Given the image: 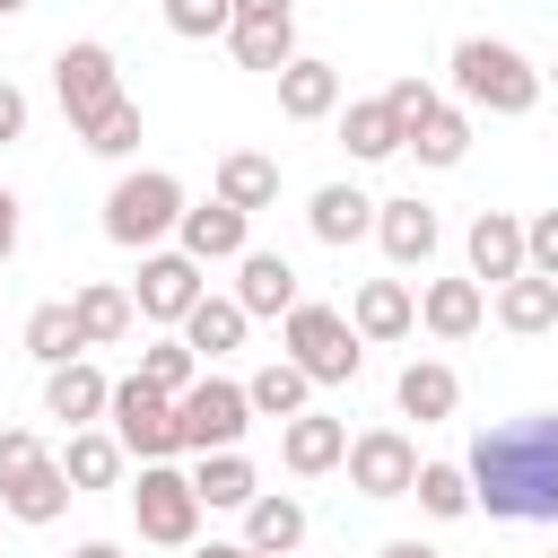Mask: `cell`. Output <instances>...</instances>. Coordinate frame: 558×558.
I'll list each match as a JSON object with an SVG mask.
<instances>
[{
	"mask_svg": "<svg viewBox=\"0 0 558 558\" xmlns=\"http://www.w3.org/2000/svg\"><path fill=\"white\" fill-rule=\"evenodd\" d=\"M166 26H174L183 44H209V35L235 26V0H166Z\"/></svg>",
	"mask_w": 558,
	"mask_h": 558,
	"instance_id": "37",
	"label": "cell"
},
{
	"mask_svg": "<svg viewBox=\"0 0 558 558\" xmlns=\"http://www.w3.org/2000/svg\"><path fill=\"white\" fill-rule=\"evenodd\" d=\"M349 488H357V497H410V488H418V445H410L401 427L349 436Z\"/></svg>",
	"mask_w": 558,
	"mask_h": 558,
	"instance_id": "10",
	"label": "cell"
},
{
	"mask_svg": "<svg viewBox=\"0 0 558 558\" xmlns=\"http://www.w3.org/2000/svg\"><path fill=\"white\" fill-rule=\"evenodd\" d=\"M52 96H61V113H70V131H87L96 113H113L122 105V70H113V44H61L52 52Z\"/></svg>",
	"mask_w": 558,
	"mask_h": 558,
	"instance_id": "6",
	"label": "cell"
},
{
	"mask_svg": "<svg viewBox=\"0 0 558 558\" xmlns=\"http://www.w3.org/2000/svg\"><path fill=\"white\" fill-rule=\"evenodd\" d=\"M305 227H314L323 244H357V235H375V201H366L357 183H323V192L305 201Z\"/></svg>",
	"mask_w": 558,
	"mask_h": 558,
	"instance_id": "25",
	"label": "cell"
},
{
	"mask_svg": "<svg viewBox=\"0 0 558 558\" xmlns=\"http://www.w3.org/2000/svg\"><path fill=\"white\" fill-rule=\"evenodd\" d=\"M235 305H244L253 323H262V314H279V323H288V314L305 305V296H296L288 253H244V262H235Z\"/></svg>",
	"mask_w": 558,
	"mask_h": 558,
	"instance_id": "15",
	"label": "cell"
},
{
	"mask_svg": "<svg viewBox=\"0 0 558 558\" xmlns=\"http://www.w3.org/2000/svg\"><path fill=\"white\" fill-rule=\"evenodd\" d=\"M410 157H418V166H462V157H471V113L436 105V113L410 131Z\"/></svg>",
	"mask_w": 558,
	"mask_h": 558,
	"instance_id": "34",
	"label": "cell"
},
{
	"mask_svg": "<svg viewBox=\"0 0 558 558\" xmlns=\"http://www.w3.org/2000/svg\"><path fill=\"white\" fill-rule=\"evenodd\" d=\"M384 105H392V113H401V131H418V122H427V113H436V105H445V96H436V87H427V78H392V87H384Z\"/></svg>",
	"mask_w": 558,
	"mask_h": 558,
	"instance_id": "39",
	"label": "cell"
},
{
	"mask_svg": "<svg viewBox=\"0 0 558 558\" xmlns=\"http://www.w3.org/2000/svg\"><path fill=\"white\" fill-rule=\"evenodd\" d=\"M218 201L244 209V218L270 209V201H279V157H262V148H227V157H218Z\"/></svg>",
	"mask_w": 558,
	"mask_h": 558,
	"instance_id": "24",
	"label": "cell"
},
{
	"mask_svg": "<svg viewBox=\"0 0 558 558\" xmlns=\"http://www.w3.org/2000/svg\"><path fill=\"white\" fill-rule=\"evenodd\" d=\"M523 262H532L541 279H558V209H541V218H523Z\"/></svg>",
	"mask_w": 558,
	"mask_h": 558,
	"instance_id": "41",
	"label": "cell"
},
{
	"mask_svg": "<svg viewBox=\"0 0 558 558\" xmlns=\"http://www.w3.org/2000/svg\"><path fill=\"white\" fill-rule=\"evenodd\" d=\"M375 558H445V549H427V541H384Z\"/></svg>",
	"mask_w": 558,
	"mask_h": 558,
	"instance_id": "46",
	"label": "cell"
},
{
	"mask_svg": "<svg viewBox=\"0 0 558 558\" xmlns=\"http://www.w3.org/2000/svg\"><path fill=\"white\" fill-rule=\"evenodd\" d=\"M279 462H288L296 480H323V471H340V462H349V418H331V410H305V418H288V427H279Z\"/></svg>",
	"mask_w": 558,
	"mask_h": 558,
	"instance_id": "11",
	"label": "cell"
},
{
	"mask_svg": "<svg viewBox=\"0 0 558 558\" xmlns=\"http://www.w3.org/2000/svg\"><path fill=\"white\" fill-rule=\"evenodd\" d=\"M244 227H253V218H244V209H227V201L209 192L201 209H183V227H174V235H183V253L209 270V262H244V253H253V244H244Z\"/></svg>",
	"mask_w": 558,
	"mask_h": 558,
	"instance_id": "12",
	"label": "cell"
},
{
	"mask_svg": "<svg viewBox=\"0 0 558 558\" xmlns=\"http://www.w3.org/2000/svg\"><path fill=\"white\" fill-rule=\"evenodd\" d=\"M244 331H253V314H244L235 296H201V305L183 314V340H192V357H227V349H244Z\"/></svg>",
	"mask_w": 558,
	"mask_h": 558,
	"instance_id": "30",
	"label": "cell"
},
{
	"mask_svg": "<svg viewBox=\"0 0 558 558\" xmlns=\"http://www.w3.org/2000/svg\"><path fill=\"white\" fill-rule=\"evenodd\" d=\"M70 558H122V549H113V541H78Z\"/></svg>",
	"mask_w": 558,
	"mask_h": 558,
	"instance_id": "47",
	"label": "cell"
},
{
	"mask_svg": "<svg viewBox=\"0 0 558 558\" xmlns=\"http://www.w3.org/2000/svg\"><path fill=\"white\" fill-rule=\"evenodd\" d=\"M35 462H52V453H44V445H35L26 427H0V488H17V480H26Z\"/></svg>",
	"mask_w": 558,
	"mask_h": 558,
	"instance_id": "40",
	"label": "cell"
},
{
	"mask_svg": "<svg viewBox=\"0 0 558 558\" xmlns=\"http://www.w3.org/2000/svg\"><path fill=\"white\" fill-rule=\"evenodd\" d=\"M105 418H113L122 453H140V462H174V453H183V427H174V392H157V384H140V375H122V384H113Z\"/></svg>",
	"mask_w": 558,
	"mask_h": 558,
	"instance_id": "7",
	"label": "cell"
},
{
	"mask_svg": "<svg viewBox=\"0 0 558 558\" xmlns=\"http://www.w3.org/2000/svg\"><path fill=\"white\" fill-rule=\"evenodd\" d=\"M340 148H349L357 166H375V157H401L410 131H401V113H392L384 96H357V105H340Z\"/></svg>",
	"mask_w": 558,
	"mask_h": 558,
	"instance_id": "17",
	"label": "cell"
},
{
	"mask_svg": "<svg viewBox=\"0 0 558 558\" xmlns=\"http://www.w3.org/2000/svg\"><path fill=\"white\" fill-rule=\"evenodd\" d=\"M70 314H78V331H87V349H113V340H131V323H140V305H131V288H113V279H87V288L70 296Z\"/></svg>",
	"mask_w": 558,
	"mask_h": 558,
	"instance_id": "27",
	"label": "cell"
},
{
	"mask_svg": "<svg viewBox=\"0 0 558 558\" xmlns=\"http://www.w3.org/2000/svg\"><path fill=\"white\" fill-rule=\"evenodd\" d=\"M192 488H201V506H235V514L262 497V480H253L244 453H201V462H192Z\"/></svg>",
	"mask_w": 558,
	"mask_h": 558,
	"instance_id": "33",
	"label": "cell"
},
{
	"mask_svg": "<svg viewBox=\"0 0 558 558\" xmlns=\"http://www.w3.org/2000/svg\"><path fill=\"white\" fill-rule=\"evenodd\" d=\"M183 209H192L183 183H174L166 166H140V174H122V183L105 192V235L131 244V253H157V235H174Z\"/></svg>",
	"mask_w": 558,
	"mask_h": 558,
	"instance_id": "3",
	"label": "cell"
},
{
	"mask_svg": "<svg viewBox=\"0 0 558 558\" xmlns=\"http://www.w3.org/2000/svg\"><path fill=\"white\" fill-rule=\"evenodd\" d=\"M78 140H87L96 157H131V148H140V105L122 96V105H113V113H96V122H87Z\"/></svg>",
	"mask_w": 558,
	"mask_h": 558,
	"instance_id": "38",
	"label": "cell"
},
{
	"mask_svg": "<svg viewBox=\"0 0 558 558\" xmlns=\"http://www.w3.org/2000/svg\"><path fill=\"white\" fill-rule=\"evenodd\" d=\"M375 244L392 253V270H418V262L436 253V209H427L418 192H401V201H375Z\"/></svg>",
	"mask_w": 558,
	"mask_h": 558,
	"instance_id": "13",
	"label": "cell"
},
{
	"mask_svg": "<svg viewBox=\"0 0 558 558\" xmlns=\"http://www.w3.org/2000/svg\"><path fill=\"white\" fill-rule=\"evenodd\" d=\"M471 506L497 523H558V410H523L471 436Z\"/></svg>",
	"mask_w": 558,
	"mask_h": 558,
	"instance_id": "1",
	"label": "cell"
},
{
	"mask_svg": "<svg viewBox=\"0 0 558 558\" xmlns=\"http://www.w3.org/2000/svg\"><path fill=\"white\" fill-rule=\"evenodd\" d=\"M418 514H436V523H462L471 514V471L462 462H418Z\"/></svg>",
	"mask_w": 558,
	"mask_h": 558,
	"instance_id": "36",
	"label": "cell"
},
{
	"mask_svg": "<svg viewBox=\"0 0 558 558\" xmlns=\"http://www.w3.org/2000/svg\"><path fill=\"white\" fill-rule=\"evenodd\" d=\"M131 523H140V541H157V549H192V541H201V488H192V471L140 462V480H131Z\"/></svg>",
	"mask_w": 558,
	"mask_h": 558,
	"instance_id": "4",
	"label": "cell"
},
{
	"mask_svg": "<svg viewBox=\"0 0 558 558\" xmlns=\"http://www.w3.org/2000/svg\"><path fill=\"white\" fill-rule=\"evenodd\" d=\"M296 0H235V17H288Z\"/></svg>",
	"mask_w": 558,
	"mask_h": 558,
	"instance_id": "45",
	"label": "cell"
},
{
	"mask_svg": "<svg viewBox=\"0 0 558 558\" xmlns=\"http://www.w3.org/2000/svg\"><path fill=\"white\" fill-rule=\"evenodd\" d=\"M131 375H140V384H157V392H174V401H183V392H192V384H201V357H192V340H183V331H174V340H148V349H140V366H131Z\"/></svg>",
	"mask_w": 558,
	"mask_h": 558,
	"instance_id": "35",
	"label": "cell"
},
{
	"mask_svg": "<svg viewBox=\"0 0 558 558\" xmlns=\"http://www.w3.org/2000/svg\"><path fill=\"white\" fill-rule=\"evenodd\" d=\"M9 140H26V87L0 78V148H9Z\"/></svg>",
	"mask_w": 558,
	"mask_h": 558,
	"instance_id": "42",
	"label": "cell"
},
{
	"mask_svg": "<svg viewBox=\"0 0 558 558\" xmlns=\"http://www.w3.org/2000/svg\"><path fill=\"white\" fill-rule=\"evenodd\" d=\"M78 349H87V331H78V314H70V305H35V314H26V357H35L44 375H52V366H70Z\"/></svg>",
	"mask_w": 558,
	"mask_h": 558,
	"instance_id": "32",
	"label": "cell"
},
{
	"mask_svg": "<svg viewBox=\"0 0 558 558\" xmlns=\"http://www.w3.org/2000/svg\"><path fill=\"white\" fill-rule=\"evenodd\" d=\"M453 87H462V105L506 113V122L541 105V70H532L514 44H488V35H462V44H453Z\"/></svg>",
	"mask_w": 558,
	"mask_h": 558,
	"instance_id": "2",
	"label": "cell"
},
{
	"mask_svg": "<svg viewBox=\"0 0 558 558\" xmlns=\"http://www.w3.org/2000/svg\"><path fill=\"white\" fill-rule=\"evenodd\" d=\"M244 549H262V558H296V549H305V506L279 497V488H262V497L244 506Z\"/></svg>",
	"mask_w": 558,
	"mask_h": 558,
	"instance_id": "23",
	"label": "cell"
},
{
	"mask_svg": "<svg viewBox=\"0 0 558 558\" xmlns=\"http://www.w3.org/2000/svg\"><path fill=\"white\" fill-rule=\"evenodd\" d=\"M497 323H506L514 340H541V331H558V279H541V270L506 279V288H497Z\"/></svg>",
	"mask_w": 558,
	"mask_h": 558,
	"instance_id": "26",
	"label": "cell"
},
{
	"mask_svg": "<svg viewBox=\"0 0 558 558\" xmlns=\"http://www.w3.org/2000/svg\"><path fill=\"white\" fill-rule=\"evenodd\" d=\"M192 558H262V549H244V541H192Z\"/></svg>",
	"mask_w": 558,
	"mask_h": 558,
	"instance_id": "44",
	"label": "cell"
},
{
	"mask_svg": "<svg viewBox=\"0 0 558 558\" xmlns=\"http://www.w3.org/2000/svg\"><path fill=\"white\" fill-rule=\"evenodd\" d=\"M288 357H296L314 384H357L366 340H357L349 314H331V305H296V314H288Z\"/></svg>",
	"mask_w": 558,
	"mask_h": 558,
	"instance_id": "5",
	"label": "cell"
},
{
	"mask_svg": "<svg viewBox=\"0 0 558 558\" xmlns=\"http://www.w3.org/2000/svg\"><path fill=\"white\" fill-rule=\"evenodd\" d=\"M122 462H131V453H122V436H113V427H70V445H61V471H70V488H78V497H87V488H113V480H122Z\"/></svg>",
	"mask_w": 558,
	"mask_h": 558,
	"instance_id": "28",
	"label": "cell"
},
{
	"mask_svg": "<svg viewBox=\"0 0 558 558\" xmlns=\"http://www.w3.org/2000/svg\"><path fill=\"white\" fill-rule=\"evenodd\" d=\"M105 401H113V384H105L87 357H70V366H52V375H44V418H61V427H96V418H105Z\"/></svg>",
	"mask_w": 558,
	"mask_h": 558,
	"instance_id": "16",
	"label": "cell"
},
{
	"mask_svg": "<svg viewBox=\"0 0 558 558\" xmlns=\"http://www.w3.org/2000/svg\"><path fill=\"white\" fill-rule=\"evenodd\" d=\"M532 262H523V218L514 209H480L471 218V279H488V288H506V279H523Z\"/></svg>",
	"mask_w": 558,
	"mask_h": 558,
	"instance_id": "14",
	"label": "cell"
},
{
	"mask_svg": "<svg viewBox=\"0 0 558 558\" xmlns=\"http://www.w3.org/2000/svg\"><path fill=\"white\" fill-rule=\"evenodd\" d=\"M549 558H558V549H549Z\"/></svg>",
	"mask_w": 558,
	"mask_h": 558,
	"instance_id": "50",
	"label": "cell"
},
{
	"mask_svg": "<svg viewBox=\"0 0 558 558\" xmlns=\"http://www.w3.org/2000/svg\"><path fill=\"white\" fill-rule=\"evenodd\" d=\"M305 392H314V375H305L296 357H270V366H262V375L244 384L253 418H279V427H288V418H305Z\"/></svg>",
	"mask_w": 558,
	"mask_h": 558,
	"instance_id": "31",
	"label": "cell"
},
{
	"mask_svg": "<svg viewBox=\"0 0 558 558\" xmlns=\"http://www.w3.org/2000/svg\"><path fill=\"white\" fill-rule=\"evenodd\" d=\"M70 497H78V488H70V471H61V453H52V462H35L17 488H0V514H9V523H61Z\"/></svg>",
	"mask_w": 558,
	"mask_h": 558,
	"instance_id": "22",
	"label": "cell"
},
{
	"mask_svg": "<svg viewBox=\"0 0 558 558\" xmlns=\"http://www.w3.org/2000/svg\"><path fill=\"white\" fill-rule=\"evenodd\" d=\"M392 401H401V418L436 427V418H453V401H462V375H453L445 357H410V366H401V384H392Z\"/></svg>",
	"mask_w": 558,
	"mask_h": 558,
	"instance_id": "19",
	"label": "cell"
},
{
	"mask_svg": "<svg viewBox=\"0 0 558 558\" xmlns=\"http://www.w3.org/2000/svg\"><path fill=\"white\" fill-rule=\"evenodd\" d=\"M418 323H427L436 340H471V331L488 323V288H480V279H427Z\"/></svg>",
	"mask_w": 558,
	"mask_h": 558,
	"instance_id": "18",
	"label": "cell"
},
{
	"mask_svg": "<svg viewBox=\"0 0 558 558\" xmlns=\"http://www.w3.org/2000/svg\"><path fill=\"white\" fill-rule=\"evenodd\" d=\"M349 323H357V340H410L418 331V296L401 279H366L357 305H349Z\"/></svg>",
	"mask_w": 558,
	"mask_h": 558,
	"instance_id": "21",
	"label": "cell"
},
{
	"mask_svg": "<svg viewBox=\"0 0 558 558\" xmlns=\"http://www.w3.org/2000/svg\"><path fill=\"white\" fill-rule=\"evenodd\" d=\"M17 9H26V0H0V17H17Z\"/></svg>",
	"mask_w": 558,
	"mask_h": 558,
	"instance_id": "48",
	"label": "cell"
},
{
	"mask_svg": "<svg viewBox=\"0 0 558 558\" xmlns=\"http://www.w3.org/2000/svg\"><path fill=\"white\" fill-rule=\"evenodd\" d=\"M209 296V279H201V262L174 244V253H140V288H131V305L148 314V323H174L183 331V314Z\"/></svg>",
	"mask_w": 558,
	"mask_h": 558,
	"instance_id": "9",
	"label": "cell"
},
{
	"mask_svg": "<svg viewBox=\"0 0 558 558\" xmlns=\"http://www.w3.org/2000/svg\"><path fill=\"white\" fill-rule=\"evenodd\" d=\"M9 253H17V192L0 183V262H9Z\"/></svg>",
	"mask_w": 558,
	"mask_h": 558,
	"instance_id": "43",
	"label": "cell"
},
{
	"mask_svg": "<svg viewBox=\"0 0 558 558\" xmlns=\"http://www.w3.org/2000/svg\"><path fill=\"white\" fill-rule=\"evenodd\" d=\"M174 427H183V453H235L244 427H253V401H244V384L201 375V384L174 401Z\"/></svg>",
	"mask_w": 558,
	"mask_h": 558,
	"instance_id": "8",
	"label": "cell"
},
{
	"mask_svg": "<svg viewBox=\"0 0 558 558\" xmlns=\"http://www.w3.org/2000/svg\"><path fill=\"white\" fill-rule=\"evenodd\" d=\"M227 44H235L244 70H270V78H279V70L296 61V9H288V17H235Z\"/></svg>",
	"mask_w": 558,
	"mask_h": 558,
	"instance_id": "29",
	"label": "cell"
},
{
	"mask_svg": "<svg viewBox=\"0 0 558 558\" xmlns=\"http://www.w3.org/2000/svg\"><path fill=\"white\" fill-rule=\"evenodd\" d=\"M549 78H558V70H549Z\"/></svg>",
	"mask_w": 558,
	"mask_h": 558,
	"instance_id": "49",
	"label": "cell"
},
{
	"mask_svg": "<svg viewBox=\"0 0 558 558\" xmlns=\"http://www.w3.org/2000/svg\"><path fill=\"white\" fill-rule=\"evenodd\" d=\"M279 113H288V122H331V113H340V70L296 52V61L279 70Z\"/></svg>",
	"mask_w": 558,
	"mask_h": 558,
	"instance_id": "20",
	"label": "cell"
}]
</instances>
